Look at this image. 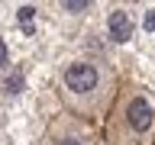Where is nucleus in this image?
I'll return each mask as SVG.
<instances>
[{
  "mask_svg": "<svg viewBox=\"0 0 155 145\" xmlns=\"http://www.w3.org/2000/svg\"><path fill=\"white\" fill-rule=\"evenodd\" d=\"M39 145H104V132L100 126L58 110L48 116L45 129L39 135Z\"/></svg>",
  "mask_w": 155,
  "mask_h": 145,
  "instance_id": "obj_3",
  "label": "nucleus"
},
{
  "mask_svg": "<svg viewBox=\"0 0 155 145\" xmlns=\"http://www.w3.org/2000/svg\"><path fill=\"white\" fill-rule=\"evenodd\" d=\"M126 74L113 65V58L100 55V52H74L58 61L55 68V97L58 110L87 119V123L100 126L113 106Z\"/></svg>",
  "mask_w": 155,
  "mask_h": 145,
  "instance_id": "obj_1",
  "label": "nucleus"
},
{
  "mask_svg": "<svg viewBox=\"0 0 155 145\" xmlns=\"http://www.w3.org/2000/svg\"><path fill=\"white\" fill-rule=\"evenodd\" d=\"M100 132L104 145H155V90L126 77Z\"/></svg>",
  "mask_w": 155,
  "mask_h": 145,
  "instance_id": "obj_2",
  "label": "nucleus"
}]
</instances>
